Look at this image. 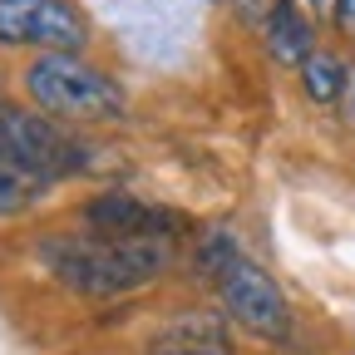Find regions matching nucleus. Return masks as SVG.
Masks as SVG:
<instances>
[{"label":"nucleus","instance_id":"obj_1","mask_svg":"<svg viewBox=\"0 0 355 355\" xmlns=\"http://www.w3.org/2000/svg\"><path fill=\"white\" fill-rule=\"evenodd\" d=\"M44 272H50L64 291L74 296H123L133 286L153 282L163 266L173 261V242L168 237H40Z\"/></svg>","mask_w":355,"mask_h":355},{"label":"nucleus","instance_id":"obj_2","mask_svg":"<svg viewBox=\"0 0 355 355\" xmlns=\"http://www.w3.org/2000/svg\"><path fill=\"white\" fill-rule=\"evenodd\" d=\"M25 94L40 114H50L55 123H99L123 114L119 84L104 79L94 64H84L79 55H40L25 64Z\"/></svg>","mask_w":355,"mask_h":355},{"label":"nucleus","instance_id":"obj_3","mask_svg":"<svg viewBox=\"0 0 355 355\" xmlns=\"http://www.w3.org/2000/svg\"><path fill=\"white\" fill-rule=\"evenodd\" d=\"M0 158L15 163L30 178H40V183H60V178L84 173L89 148L74 133H64V123H55L50 114L25 109L0 94Z\"/></svg>","mask_w":355,"mask_h":355},{"label":"nucleus","instance_id":"obj_4","mask_svg":"<svg viewBox=\"0 0 355 355\" xmlns=\"http://www.w3.org/2000/svg\"><path fill=\"white\" fill-rule=\"evenodd\" d=\"M0 44L79 55L89 44V25L69 0H0Z\"/></svg>","mask_w":355,"mask_h":355},{"label":"nucleus","instance_id":"obj_5","mask_svg":"<svg viewBox=\"0 0 355 355\" xmlns=\"http://www.w3.org/2000/svg\"><path fill=\"white\" fill-rule=\"evenodd\" d=\"M222 291V306H227V316L237 326H247L252 336L261 340H286L291 336V306H286V291L277 286L272 272H261L257 261H237L227 277L217 282Z\"/></svg>","mask_w":355,"mask_h":355},{"label":"nucleus","instance_id":"obj_6","mask_svg":"<svg viewBox=\"0 0 355 355\" xmlns=\"http://www.w3.org/2000/svg\"><path fill=\"white\" fill-rule=\"evenodd\" d=\"M84 227L94 237H168L178 227V217L163 207H148L139 198H123V193H104L94 202H84Z\"/></svg>","mask_w":355,"mask_h":355},{"label":"nucleus","instance_id":"obj_7","mask_svg":"<svg viewBox=\"0 0 355 355\" xmlns=\"http://www.w3.org/2000/svg\"><path fill=\"white\" fill-rule=\"evenodd\" d=\"M148 355H232V345H227V326L212 311H188L158 331Z\"/></svg>","mask_w":355,"mask_h":355},{"label":"nucleus","instance_id":"obj_8","mask_svg":"<svg viewBox=\"0 0 355 355\" xmlns=\"http://www.w3.org/2000/svg\"><path fill=\"white\" fill-rule=\"evenodd\" d=\"M266 55L277 64H306L311 60V20L296 10V0H277L266 15Z\"/></svg>","mask_w":355,"mask_h":355},{"label":"nucleus","instance_id":"obj_9","mask_svg":"<svg viewBox=\"0 0 355 355\" xmlns=\"http://www.w3.org/2000/svg\"><path fill=\"white\" fill-rule=\"evenodd\" d=\"M301 84H306L311 104H336V99H345V89H350V69L331 50H311V60L301 64Z\"/></svg>","mask_w":355,"mask_h":355},{"label":"nucleus","instance_id":"obj_10","mask_svg":"<svg viewBox=\"0 0 355 355\" xmlns=\"http://www.w3.org/2000/svg\"><path fill=\"white\" fill-rule=\"evenodd\" d=\"M44 188H50V183H40V178H30L15 163L0 158V217H20L25 207H35L44 198Z\"/></svg>","mask_w":355,"mask_h":355},{"label":"nucleus","instance_id":"obj_11","mask_svg":"<svg viewBox=\"0 0 355 355\" xmlns=\"http://www.w3.org/2000/svg\"><path fill=\"white\" fill-rule=\"evenodd\" d=\"M336 25L345 35H355V0H336Z\"/></svg>","mask_w":355,"mask_h":355},{"label":"nucleus","instance_id":"obj_12","mask_svg":"<svg viewBox=\"0 0 355 355\" xmlns=\"http://www.w3.org/2000/svg\"><path fill=\"white\" fill-rule=\"evenodd\" d=\"M301 6H306V10H316V15H326V10L336 15V0H301Z\"/></svg>","mask_w":355,"mask_h":355}]
</instances>
